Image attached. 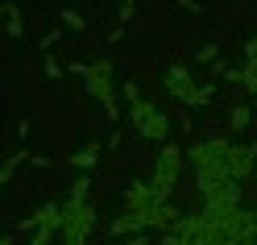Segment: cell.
I'll return each mask as SVG.
<instances>
[{
	"label": "cell",
	"mask_w": 257,
	"mask_h": 245,
	"mask_svg": "<svg viewBox=\"0 0 257 245\" xmlns=\"http://www.w3.org/2000/svg\"><path fill=\"white\" fill-rule=\"evenodd\" d=\"M128 121H133V129L141 137H150V141H162L166 137V117L150 100H133V104H128Z\"/></svg>",
	"instance_id": "obj_3"
},
{
	"label": "cell",
	"mask_w": 257,
	"mask_h": 245,
	"mask_svg": "<svg viewBox=\"0 0 257 245\" xmlns=\"http://www.w3.org/2000/svg\"><path fill=\"white\" fill-rule=\"evenodd\" d=\"M249 125V108H232V129H245Z\"/></svg>",
	"instance_id": "obj_6"
},
{
	"label": "cell",
	"mask_w": 257,
	"mask_h": 245,
	"mask_svg": "<svg viewBox=\"0 0 257 245\" xmlns=\"http://www.w3.org/2000/svg\"><path fill=\"white\" fill-rule=\"evenodd\" d=\"M87 179H79L75 191H71V200L62 204V245H87L91 237V228H95V208L87 204Z\"/></svg>",
	"instance_id": "obj_1"
},
{
	"label": "cell",
	"mask_w": 257,
	"mask_h": 245,
	"mask_svg": "<svg viewBox=\"0 0 257 245\" xmlns=\"http://www.w3.org/2000/svg\"><path fill=\"white\" fill-rule=\"evenodd\" d=\"M62 21H67L71 29H83V17H79V13H62Z\"/></svg>",
	"instance_id": "obj_7"
},
{
	"label": "cell",
	"mask_w": 257,
	"mask_h": 245,
	"mask_svg": "<svg viewBox=\"0 0 257 245\" xmlns=\"http://www.w3.org/2000/svg\"><path fill=\"white\" fill-rule=\"evenodd\" d=\"M179 167H183V150L179 145H162V154H158V167H154V179H150V187L162 195H170V187H174V179H179Z\"/></svg>",
	"instance_id": "obj_4"
},
{
	"label": "cell",
	"mask_w": 257,
	"mask_h": 245,
	"mask_svg": "<svg viewBox=\"0 0 257 245\" xmlns=\"http://www.w3.org/2000/svg\"><path fill=\"white\" fill-rule=\"evenodd\" d=\"M245 54H249V62H257V38H253V42L245 46Z\"/></svg>",
	"instance_id": "obj_8"
},
{
	"label": "cell",
	"mask_w": 257,
	"mask_h": 245,
	"mask_svg": "<svg viewBox=\"0 0 257 245\" xmlns=\"http://www.w3.org/2000/svg\"><path fill=\"white\" fill-rule=\"evenodd\" d=\"M166 88H170L174 100H183V104H207V100H212V88H199L183 67H170L166 71Z\"/></svg>",
	"instance_id": "obj_5"
},
{
	"label": "cell",
	"mask_w": 257,
	"mask_h": 245,
	"mask_svg": "<svg viewBox=\"0 0 257 245\" xmlns=\"http://www.w3.org/2000/svg\"><path fill=\"white\" fill-rule=\"evenodd\" d=\"M71 71H79V75H83L87 92L95 96V100H104V104H108V112H112V92H116V88H112V62H108V58H100V62H91V67L75 62Z\"/></svg>",
	"instance_id": "obj_2"
}]
</instances>
